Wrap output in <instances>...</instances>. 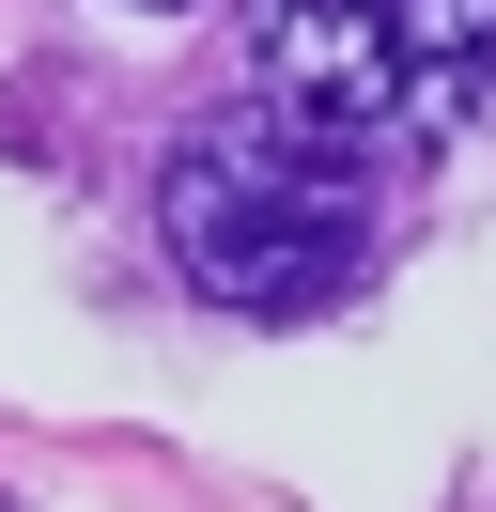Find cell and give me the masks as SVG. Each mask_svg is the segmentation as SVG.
<instances>
[{"instance_id":"6da1fadb","label":"cell","mask_w":496,"mask_h":512,"mask_svg":"<svg viewBox=\"0 0 496 512\" xmlns=\"http://www.w3.org/2000/svg\"><path fill=\"white\" fill-rule=\"evenodd\" d=\"M155 233H171L202 311H248V326L341 311L372 280V156L326 140V125H295V109H233V125H202L171 156Z\"/></svg>"},{"instance_id":"7a4b0ae2","label":"cell","mask_w":496,"mask_h":512,"mask_svg":"<svg viewBox=\"0 0 496 512\" xmlns=\"http://www.w3.org/2000/svg\"><path fill=\"white\" fill-rule=\"evenodd\" d=\"M248 63L264 109L357 140H450L496 94V0H248Z\"/></svg>"}]
</instances>
